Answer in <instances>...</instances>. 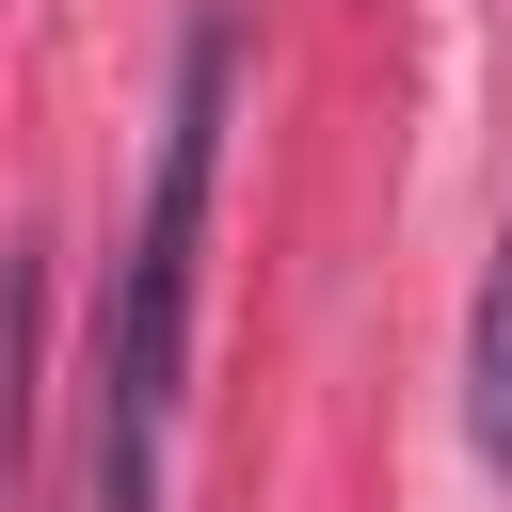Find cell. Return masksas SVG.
Returning a JSON list of instances; mask_svg holds the SVG:
<instances>
[{
  "label": "cell",
  "mask_w": 512,
  "mask_h": 512,
  "mask_svg": "<svg viewBox=\"0 0 512 512\" xmlns=\"http://www.w3.org/2000/svg\"><path fill=\"white\" fill-rule=\"evenodd\" d=\"M224 80L240 48L192 32L176 48V112H160V176H144V224L112 256V336H96V480L80 512H160V432L192 400V240H208V160H224Z\"/></svg>",
  "instance_id": "cell-1"
},
{
  "label": "cell",
  "mask_w": 512,
  "mask_h": 512,
  "mask_svg": "<svg viewBox=\"0 0 512 512\" xmlns=\"http://www.w3.org/2000/svg\"><path fill=\"white\" fill-rule=\"evenodd\" d=\"M32 368H48V240H0V512L32 464Z\"/></svg>",
  "instance_id": "cell-2"
},
{
  "label": "cell",
  "mask_w": 512,
  "mask_h": 512,
  "mask_svg": "<svg viewBox=\"0 0 512 512\" xmlns=\"http://www.w3.org/2000/svg\"><path fill=\"white\" fill-rule=\"evenodd\" d=\"M464 432L512 480V224H496V272H480V320H464Z\"/></svg>",
  "instance_id": "cell-3"
}]
</instances>
